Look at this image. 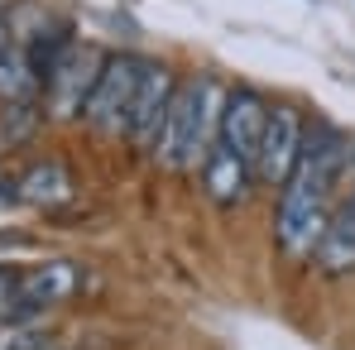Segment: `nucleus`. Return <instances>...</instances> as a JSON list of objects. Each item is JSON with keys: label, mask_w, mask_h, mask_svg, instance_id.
Segmentation results:
<instances>
[{"label": "nucleus", "mask_w": 355, "mask_h": 350, "mask_svg": "<svg viewBox=\"0 0 355 350\" xmlns=\"http://www.w3.org/2000/svg\"><path fill=\"white\" fill-rule=\"evenodd\" d=\"M346 134L331 125H307V144L297 159L288 187L279 192L274 207V245L284 259H317L327 226H331V197L336 182L346 177Z\"/></svg>", "instance_id": "nucleus-1"}, {"label": "nucleus", "mask_w": 355, "mask_h": 350, "mask_svg": "<svg viewBox=\"0 0 355 350\" xmlns=\"http://www.w3.org/2000/svg\"><path fill=\"white\" fill-rule=\"evenodd\" d=\"M221 106H226V91L211 77L182 82L164 116V130L154 139V159L164 168H202L221 134Z\"/></svg>", "instance_id": "nucleus-2"}, {"label": "nucleus", "mask_w": 355, "mask_h": 350, "mask_svg": "<svg viewBox=\"0 0 355 350\" xmlns=\"http://www.w3.org/2000/svg\"><path fill=\"white\" fill-rule=\"evenodd\" d=\"M139 72L144 62L130 58V53H111L101 62V77L87 96V111L82 116L92 125H101L106 134H125L130 130V116H135V91H139Z\"/></svg>", "instance_id": "nucleus-3"}, {"label": "nucleus", "mask_w": 355, "mask_h": 350, "mask_svg": "<svg viewBox=\"0 0 355 350\" xmlns=\"http://www.w3.org/2000/svg\"><path fill=\"white\" fill-rule=\"evenodd\" d=\"M77 288H82V269H77L72 259H49V264L29 269V274L15 283V302H10L5 322H15V326H34L44 312H53L58 302H67Z\"/></svg>", "instance_id": "nucleus-4"}, {"label": "nucleus", "mask_w": 355, "mask_h": 350, "mask_svg": "<svg viewBox=\"0 0 355 350\" xmlns=\"http://www.w3.org/2000/svg\"><path fill=\"white\" fill-rule=\"evenodd\" d=\"M302 144H307V116L293 101H279L269 111V130H264V144H259V159H254V177L284 192L297 159H302Z\"/></svg>", "instance_id": "nucleus-5"}, {"label": "nucleus", "mask_w": 355, "mask_h": 350, "mask_svg": "<svg viewBox=\"0 0 355 350\" xmlns=\"http://www.w3.org/2000/svg\"><path fill=\"white\" fill-rule=\"evenodd\" d=\"M269 111H274V106H269L259 91H226L216 144H226L236 159H245V164L254 168L259 144H264V130H269Z\"/></svg>", "instance_id": "nucleus-6"}, {"label": "nucleus", "mask_w": 355, "mask_h": 350, "mask_svg": "<svg viewBox=\"0 0 355 350\" xmlns=\"http://www.w3.org/2000/svg\"><path fill=\"white\" fill-rule=\"evenodd\" d=\"M101 62L106 58H96V49H82V44H72L62 53V62L53 67V77H49V96H53V111L58 116L87 111V96H92V87L101 77Z\"/></svg>", "instance_id": "nucleus-7"}, {"label": "nucleus", "mask_w": 355, "mask_h": 350, "mask_svg": "<svg viewBox=\"0 0 355 350\" xmlns=\"http://www.w3.org/2000/svg\"><path fill=\"white\" fill-rule=\"evenodd\" d=\"M173 96H178L173 72L159 67V62H144V72H139V91H135V116H130V134H135L139 144L154 149V139H159V130H164V116H168Z\"/></svg>", "instance_id": "nucleus-8"}, {"label": "nucleus", "mask_w": 355, "mask_h": 350, "mask_svg": "<svg viewBox=\"0 0 355 350\" xmlns=\"http://www.w3.org/2000/svg\"><path fill=\"white\" fill-rule=\"evenodd\" d=\"M250 177H254V168H250L245 159H236L226 144H216V149L207 154V164H202V187H207V197H211L216 207L240 202V197L250 192Z\"/></svg>", "instance_id": "nucleus-9"}, {"label": "nucleus", "mask_w": 355, "mask_h": 350, "mask_svg": "<svg viewBox=\"0 0 355 350\" xmlns=\"http://www.w3.org/2000/svg\"><path fill=\"white\" fill-rule=\"evenodd\" d=\"M72 197V182L67 168L58 159H44V164H29L24 173L15 177V202H29V207H62Z\"/></svg>", "instance_id": "nucleus-10"}, {"label": "nucleus", "mask_w": 355, "mask_h": 350, "mask_svg": "<svg viewBox=\"0 0 355 350\" xmlns=\"http://www.w3.org/2000/svg\"><path fill=\"white\" fill-rule=\"evenodd\" d=\"M317 264L327 274H351L355 269V187H351V197L331 211V226H327V240L317 250Z\"/></svg>", "instance_id": "nucleus-11"}, {"label": "nucleus", "mask_w": 355, "mask_h": 350, "mask_svg": "<svg viewBox=\"0 0 355 350\" xmlns=\"http://www.w3.org/2000/svg\"><path fill=\"white\" fill-rule=\"evenodd\" d=\"M39 72L24 53V44H15L10 53H0V101H15V106H29L39 96Z\"/></svg>", "instance_id": "nucleus-12"}, {"label": "nucleus", "mask_w": 355, "mask_h": 350, "mask_svg": "<svg viewBox=\"0 0 355 350\" xmlns=\"http://www.w3.org/2000/svg\"><path fill=\"white\" fill-rule=\"evenodd\" d=\"M15 283H19V279L0 269V322H5V312H10V302H15Z\"/></svg>", "instance_id": "nucleus-13"}, {"label": "nucleus", "mask_w": 355, "mask_h": 350, "mask_svg": "<svg viewBox=\"0 0 355 350\" xmlns=\"http://www.w3.org/2000/svg\"><path fill=\"white\" fill-rule=\"evenodd\" d=\"M15 49V34H10V19H0V53Z\"/></svg>", "instance_id": "nucleus-14"}, {"label": "nucleus", "mask_w": 355, "mask_h": 350, "mask_svg": "<svg viewBox=\"0 0 355 350\" xmlns=\"http://www.w3.org/2000/svg\"><path fill=\"white\" fill-rule=\"evenodd\" d=\"M346 177H355V139L346 144Z\"/></svg>", "instance_id": "nucleus-15"}, {"label": "nucleus", "mask_w": 355, "mask_h": 350, "mask_svg": "<svg viewBox=\"0 0 355 350\" xmlns=\"http://www.w3.org/2000/svg\"><path fill=\"white\" fill-rule=\"evenodd\" d=\"M5 10H10V0H0V19H5Z\"/></svg>", "instance_id": "nucleus-16"}]
</instances>
